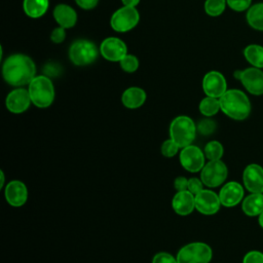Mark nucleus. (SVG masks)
<instances>
[{
  "mask_svg": "<svg viewBox=\"0 0 263 263\" xmlns=\"http://www.w3.org/2000/svg\"><path fill=\"white\" fill-rule=\"evenodd\" d=\"M223 146L218 141H210L203 149V153L209 160H220L223 156Z\"/></svg>",
  "mask_w": 263,
  "mask_h": 263,
  "instance_id": "obj_26",
  "label": "nucleus"
},
{
  "mask_svg": "<svg viewBox=\"0 0 263 263\" xmlns=\"http://www.w3.org/2000/svg\"><path fill=\"white\" fill-rule=\"evenodd\" d=\"M179 159L181 165L189 173L200 172L205 164V155L203 151L192 144L182 148Z\"/></svg>",
  "mask_w": 263,
  "mask_h": 263,
  "instance_id": "obj_9",
  "label": "nucleus"
},
{
  "mask_svg": "<svg viewBox=\"0 0 263 263\" xmlns=\"http://www.w3.org/2000/svg\"><path fill=\"white\" fill-rule=\"evenodd\" d=\"M75 2L79 7L88 10L95 8L98 5L99 0H75Z\"/></svg>",
  "mask_w": 263,
  "mask_h": 263,
  "instance_id": "obj_38",
  "label": "nucleus"
},
{
  "mask_svg": "<svg viewBox=\"0 0 263 263\" xmlns=\"http://www.w3.org/2000/svg\"><path fill=\"white\" fill-rule=\"evenodd\" d=\"M227 5L234 11H245L251 7L252 0H226Z\"/></svg>",
  "mask_w": 263,
  "mask_h": 263,
  "instance_id": "obj_31",
  "label": "nucleus"
},
{
  "mask_svg": "<svg viewBox=\"0 0 263 263\" xmlns=\"http://www.w3.org/2000/svg\"><path fill=\"white\" fill-rule=\"evenodd\" d=\"M32 103L38 108L49 107L54 100V87L46 75L35 76L28 87Z\"/></svg>",
  "mask_w": 263,
  "mask_h": 263,
  "instance_id": "obj_4",
  "label": "nucleus"
},
{
  "mask_svg": "<svg viewBox=\"0 0 263 263\" xmlns=\"http://www.w3.org/2000/svg\"><path fill=\"white\" fill-rule=\"evenodd\" d=\"M212 256L213 252L209 245L195 241L182 247L176 258L178 263H210Z\"/></svg>",
  "mask_w": 263,
  "mask_h": 263,
  "instance_id": "obj_5",
  "label": "nucleus"
},
{
  "mask_svg": "<svg viewBox=\"0 0 263 263\" xmlns=\"http://www.w3.org/2000/svg\"><path fill=\"white\" fill-rule=\"evenodd\" d=\"M99 50L92 41L79 39L71 44L69 59L76 66H87L97 60Z\"/></svg>",
  "mask_w": 263,
  "mask_h": 263,
  "instance_id": "obj_6",
  "label": "nucleus"
},
{
  "mask_svg": "<svg viewBox=\"0 0 263 263\" xmlns=\"http://www.w3.org/2000/svg\"><path fill=\"white\" fill-rule=\"evenodd\" d=\"M197 132L202 136H209L216 129V122L210 118H203L198 121L196 125Z\"/></svg>",
  "mask_w": 263,
  "mask_h": 263,
  "instance_id": "obj_29",
  "label": "nucleus"
},
{
  "mask_svg": "<svg viewBox=\"0 0 263 263\" xmlns=\"http://www.w3.org/2000/svg\"><path fill=\"white\" fill-rule=\"evenodd\" d=\"M195 122L186 115L175 117L170 124V138L180 147L184 148L192 144L196 136Z\"/></svg>",
  "mask_w": 263,
  "mask_h": 263,
  "instance_id": "obj_3",
  "label": "nucleus"
},
{
  "mask_svg": "<svg viewBox=\"0 0 263 263\" xmlns=\"http://www.w3.org/2000/svg\"><path fill=\"white\" fill-rule=\"evenodd\" d=\"M61 72V68L59 65L57 64H52V63H49L45 66L44 68V74L48 77H51V76H57L59 75Z\"/></svg>",
  "mask_w": 263,
  "mask_h": 263,
  "instance_id": "obj_37",
  "label": "nucleus"
},
{
  "mask_svg": "<svg viewBox=\"0 0 263 263\" xmlns=\"http://www.w3.org/2000/svg\"><path fill=\"white\" fill-rule=\"evenodd\" d=\"M243 55L253 67L263 69V46L250 44L243 49Z\"/></svg>",
  "mask_w": 263,
  "mask_h": 263,
  "instance_id": "obj_24",
  "label": "nucleus"
},
{
  "mask_svg": "<svg viewBox=\"0 0 263 263\" xmlns=\"http://www.w3.org/2000/svg\"><path fill=\"white\" fill-rule=\"evenodd\" d=\"M242 263H263V253L259 251H251L245 255Z\"/></svg>",
  "mask_w": 263,
  "mask_h": 263,
  "instance_id": "obj_34",
  "label": "nucleus"
},
{
  "mask_svg": "<svg viewBox=\"0 0 263 263\" xmlns=\"http://www.w3.org/2000/svg\"><path fill=\"white\" fill-rule=\"evenodd\" d=\"M226 4V0H205L204 11L210 16H219L224 12Z\"/></svg>",
  "mask_w": 263,
  "mask_h": 263,
  "instance_id": "obj_27",
  "label": "nucleus"
},
{
  "mask_svg": "<svg viewBox=\"0 0 263 263\" xmlns=\"http://www.w3.org/2000/svg\"><path fill=\"white\" fill-rule=\"evenodd\" d=\"M4 196L6 201L15 208L22 206L28 199V189L24 182L12 180L8 182L4 188Z\"/></svg>",
  "mask_w": 263,
  "mask_h": 263,
  "instance_id": "obj_15",
  "label": "nucleus"
},
{
  "mask_svg": "<svg viewBox=\"0 0 263 263\" xmlns=\"http://www.w3.org/2000/svg\"><path fill=\"white\" fill-rule=\"evenodd\" d=\"M123 6H128V7H136L139 3L140 0H121Z\"/></svg>",
  "mask_w": 263,
  "mask_h": 263,
  "instance_id": "obj_39",
  "label": "nucleus"
},
{
  "mask_svg": "<svg viewBox=\"0 0 263 263\" xmlns=\"http://www.w3.org/2000/svg\"><path fill=\"white\" fill-rule=\"evenodd\" d=\"M0 178H1V182H0V188H3L4 186V181H5V176H4V172L1 170L0 171Z\"/></svg>",
  "mask_w": 263,
  "mask_h": 263,
  "instance_id": "obj_40",
  "label": "nucleus"
},
{
  "mask_svg": "<svg viewBox=\"0 0 263 263\" xmlns=\"http://www.w3.org/2000/svg\"><path fill=\"white\" fill-rule=\"evenodd\" d=\"M172 206L176 214L187 216L195 210V197L188 190L177 191L172 199Z\"/></svg>",
  "mask_w": 263,
  "mask_h": 263,
  "instance_id": "obj_18",
  "label": "nucleus"
},
{
  "mask_svg": "<svg viewBox=\"0 0 263 263\" xmlns=\"http://www.w3.org/2000/svg\"><path fill=\"white\" fill-rule=\"evenodd\" d=\"M120 68L127 73H133L139 68V60L134 54H126L119 61Z\"/></svg>",
  "mask_w": 263,
  "mask_h": 263,
  "instance_id": "obj_28",
  "label": "nucleus"
},
{
  "mask_svg": "<svg viewBox=\"0 0 263 263\" xmlns=\"http://www.w3.org/2000/svg\"><path fill=\"white\" fill-rule=\"evenodd\" d=\"M174 187L177 191H183V190H187L188 187V179L183 177V176H179L174 180Z\"/></svg>",
  "mask_w": 263,
  "mask_h": 263,
  "instance_id": "obj_36",
  "label": "nucleus"
},
{
  "mask_svg": "<svg viewBox=\"0 0 263 263\" xmlns=\"http://www.w3.org/2000/svg\"><path fill=\"white\" fill-rule=\"evenodd\" d=\"M36 74V67L31 58L23 53L9 55L2 66V75L6 83L12 86L29 85Z\"/></svg>",
  "mask_w": 263,
  "mask_h": 263,
  "instance_id": "obj_1",
  "label": "nucleus"
},
{
  "mask_svg": "<svg viewBox=\"0 0 263 263\" xmlns=\"http://www.w3.org/2000/svg\"><path fill=\"white\" fill-rule=\"evenodd\" d=\"M195 210L203 215H214L220 210L219 194L212 190L203 189L195 196Z\"/></svg>",
  "mask_w": 263,
  "mask_h": 263,
  "instance_id": "obj_14",
  "label": "nucleus"
},
{
  "mask_svg": "<svg viewBox=\"0 0 263 263\" xmlns=\"http://www.w3.org/2000/svg\"><path fill=\"white\" fill-rule=\"evenodd\" d=\"M32 101L28 89L23 87H17L11 90L6 99H5V106L7 110L14 114H21L28 110Z\"/></svg>",
  "mask_w": 263,
  "mask_h": 263,
  "instance_id": "obj_13",
  "label": "nucleus"
},
{
  "mask_svg": "<svg viewBox=\"0 0 263 263\" xmlns=\"http://www.w3.org/2000/svg\"><path fill=\"white\" fill-rule=\"evenodd\" d=\"M49 6V0H24L23 9L31 18H38L45 14Z\"/></svg>",
  "mask_w": 263,
  "mask_h": 263,
  "instance_id": "obj_22",
  "label": "nucleus"
},
{
  "mask_svg": "<svg viewBox=\"0 0 263 263\" xmlns=\"http://www.w3.org/2000/svg\"><path fill=\"white\" fill-rule=\"evenodd\" d=\"M198 108L200 113L205 117L214 116L215 114L218 113L219 110H221L219 99L208 97V96L200 101Z\"/></svg>",
  "mask_w": 263,
  "mask_h": 263,
  "instance_id": "obj_25",
  "label": "nucleus"
},
{
  "mask_svg": "<svg viewBox=\"0 0 263 263\" xmlns=\"http://www.w3.org/2000/svg\"><path fill=\"white\" fill-rule=\"evenodd\" d=\"M152 263H178L177 258L166 252H159L154 255Z\"/></svg>",
  "mask_w": 263,
  "mask_h": 263,
  "instance_id": "obj_33",
  "label": "nucleus"
},
{
  "mask_svg": "<svg viewBox=\"0 0 263 263\" xmlns=\"http://www.w3.org/2000/svg\"><path fill=\"white\" fill-rule=\"evenodd\" d=\"M246 188L252 193L263 192V168L258 164H249L242 174Z\"/></svg>",
  "mask_w": 263,
  "mask_h": 263,
  "instance_id": "obj_16",
  "label": "nucleus"
},
{
  "mask_svg": "<svg viewBox=\"0 0 263 263\" xmlns=\"http://www.w3.org/2000/svg\"><path fill=\"white\" fill-rule=\"evenodd\" d=\"M100 53L110 62H119L127 54L126 44L117 37H108L101 42Z\"/></svg>",
  "mask_w": 263,
  "mask_h": 263,
  "instance_id": "obj_11",
  "label": "nucleus"
},
{
  "mask_svg": "<svg viewBox=\"0 0 263 263\" xmlns=\"http://www.w3.org/2000/svg\"><path fill=\"white\" fill-rule=\"evenodd\" d=\"M220 108L224 114L235 120L246 119L251 112V103L247 95L239 89H227L219 98Z\"/></svg>",
  "mask_w": 263,
  "mask_h": 263,
  "instance_id": "obj_2",
  "label": "nucleus"
},
{
  "mask_svg": "<svg viewBox=\"0 0 263 263\" xmlns=\"http://www.w3.org/2000/svg\"><path fill=\"white\" fill-rule=\"evenodd\" d=\"M203 182L201 181V179H198L196 177H192L190 179H188V187L187 190L190 191L194 196L199 193L201 190H203Z\"/></svg>",
  "mask_w": 263,
  "mask_h": 263,
  "instance_id": "obj_32",
  "label": "nucleus"
},
{
  "mask_svg": "<svg viewBox=\"0 0 263 263\" xmlns=\"http://www.w3.org/2000/svg\"><path fill=\"white\" fill-rule=\"evenodd\" d=\"M241 209L248 216H258L263 212V194L252 193L242 200Z\"/></svg>",
  "mask_w": 263,
  "mask_h": 263,
  "instance_id": "obj_21",
  "label": "nucleus"
},
{
  "mask_svg": "<svg viewBox=\"0 0 263 263\" xmlns=\"http://www.w3.org/2000/svg\"><path fill=\"white\" fill-rule=\"evenodd\" d=\"M66 29L63 27L54 28L50 34V40L53 43H62L66 38Z\"/></svg>",
  "mask_w": 263,
  "mask_h": 263,
  "instance_id": "obj_35",
  "label": "nucleus"
},
{
  "mask_svg": "<svg viewBox=\"0 0 263 263\" xmlns=\"http://www.w3.org/2000/svg\"><path fill=\"white\" fill-rule=\"evenodd\" d=\"M180 147L170 138L165 140L160 147V152L164 157H173L179 152Z\"/></svg>",
  "mask_w": 263,
  "mask_h": 263,
  "instance_id": "obj_30",
  "label": "nucleus"
},
{
  "mask_svg": "<svg viewBox=\"0 0 263 263\" xmlns=\"http://www.w3.org/2000/svg\"><path fill=\"white\" fill-rule=\"evenodd\" d=\"M235 77L240 80L243 87L252 95H263V71L256 67L247 68L235 72Z\"/></svg>",
  "mask_w": 263,
  "mask_h": 263,
  "instance_id": "obj_10",
  "label": "nucleus"
},
{
  "mask_svg": "<svg viewBox=\"0 0 263 263\" xmlns=\"http://www.w3.org/2000/svg\"><path fill=\"white\" fill-rule=\"evenodd\" d=\"M140 21V13L136 7L122 6L111 16V28L119 33H125L134 29Z\"/></svg>",
  "mask_w": 263,
  "mask_h": 263,
  "instance_id": "obj_7",
  "label": "nucleus"
},
{
  "mask_svg": "<svg viewBox=\"0 0 263 263\" xmlns=\"http://www.w3.org/2000/svg\"><path fill=\"white\" fill-rule=\"evenodd\" d=\"M202 89L208 97L219 99L227 90V83L224 75L218 71L208 72L202 79Z\"/></svg>",
  "mask_w": 263,
  "mask_h": 263,
  "instance_id": "obj_12",
  "label": "nucleus"
},
{
  "mask_svg": "<svg viewBox=\"0 0 263 263\" xmlns=\"http://www.w3.org/2000/svg\"><path fill=\"white\" fill-rule=\"evenodd\" d=\"M243 197V188L242 186L234 181L228 182L221 188L219 192V198L221 204L227 208L236 205L241 201Z\"/></svg>",
  "mask_w": 263,
  "mask_h": 263,
  "instance_id": "obj_17",
  "label": "nucleus"
},
{
  "mask_svg": "<svg viewBox=\"0 0 263 263\" xmlns=\"http://www.w3.org/2000/svg\"><path fill=\"white\" fill-rule=\"evenodd\" d=\"M259 224H260L261 227L263 228V212L259 215Z\"/></svg>",
  "mask_w": 263,
  "mask_h": 263,
  "instance_id": "obj_41",
  "label": "nucleus"
},
{
  "mask_svg": "<svg viewBox=\"0 0 263 263\" xmlns=\"http://www.w3.org/2000/svg\"><path fill=\"white\" fill-rule=\"evenodd\" d=\"M228 175L226 164L221 160H209L200 171V179L206 187L215 188L222 185Z\"/></svg>",
  "mask_w": 263,
  "mask_h": 263,
  "instance_id": "obj_8",
  "label": "nucleus"
},
{
  "mask_svg": "<svg viewBox=\"0 0 263 263\" xmlns=\"http://www.w3.org/2000/svg\"><path fill=\"white\" fill-rule=\"evenodd\" d=\"M247 22L253 29L263 31V3H256L248 9Z\"/></svg>",
  "mask_w": 263,
  "mask_h": 263,
  "instance_id": "obj_23",
  "label": "nucleus"
},
{
  "mask_svg": "<svg viewBox=\"0 0 263 263\" xmlns=\"http://www.w3.org/2000/svg\"><path fill=\"white\" fill-rule=\"evenodd\" d=\"M52 15L58 25L65 29H70L74 27L77 22L76 11L74 10V8L67 4H58L52 11Z\"/></svg>",
  "mask_w": 263,
  "mask_h": 263,
  "instance_id": "obj_19",
  "label": "nucleus"
},
{
  "mask_svg": "<svg viewBox=\"0 0 263 263\" xmlns=\"http://www.w3.org/2000/svg\"><path fill=\"white\" fill-rule=\"evenodd\" d=\"M146 101V92L143 88L132 86L126 88L121 96V103L127 109L140 108Z\"/></svg>",
  "mask_w": 263,
  "mask_h": 263,
  "instance_id": "obj_20",
  "label": "nucleus"
}]
</instances>
